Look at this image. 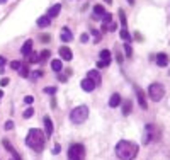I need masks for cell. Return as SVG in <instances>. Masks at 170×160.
Here are the masks:
<instances>
[{
    "instance_id": "obj_24",
    "label": "cell",
    "mask_w": 170,
    "mask_h": 160,
    "mask_svg": "<svg viewBox=\"0 0 170 160\" xmlns=\"http://www.w3.org/2000/svg\"><path fill=\"white\" fill-rule=\"evenodd\" d=\"M121 38L124 39L126 43H129V41H131V36H129V32L126 31V29H121Z\"/></svg>"
},
{
    "instance_id": "obj_26",
    "label": "cell",
    "mask_w": 170,
    "mask_h": 160,
    "mask_svg": "<svg viewBox=\"0 0 170 160\" xmlns=\"http://www.w3.org/2000/svg\"><path fill=\"white\" fill-rule=\"evenodd\" d=\"M111 19H113V16H111L109 12H106L102 16V21H104V26H107V24H111Z\"/></svg>"
},
{
    "instance_id": "obj_22",
    "label": "cell",
    "mask_w": 170,
    "mask_h": 160,
    "mask_svg": "<svg viewBox=\"0 0 170 160\" xmlns=\"http://www.w3.org/2000/svg\"><path fill=\"white\" fill-rule=\"evenodd\" d=\"M19 75H21V77H24V78L29 77V67H27V65H24V67L19 68Z\"/></svg>"
},
{
    "instance_id": "obj_6",
    "label": "cell",
    "mask_w": 170,
    "mask_h": 160,
    "mask_svg": "<svg viewBox=\"0 0 170 160\" xmlns=\"http://www.w3.org/2000/svg\"><path fill=\"white\" fill-rule=\"evenodd\" d=\"M136 97H138V102H140V107L141 109H148V104H146V97H145V92L140 87H136Z\"/></svg>"
},
{
    "instance_id": "obj_25",
    "label": "cell",
    "mask_w": 170,
    "mask_h": 160,
    "mask_svg": "<svg viewBox=\"0 0 170 160\" xmlns=\"http://www.w3.org/2000/svg\"><path fill=\"white\" fill-rule=\"evenodd\" d=\"M124 53H126V56H128V58L133 56V49H131V45H129V43H126V45H124Z\"/></svg>"
},
{
    "instance_id": "obj_18",
    "label": "cell",
    "mask_w": 170,
    "mask_h": 160,
    "mask_svg": "<svg viewBox=\"0 0 170 160\" xmlns=\"http://www.w3.org/2000/svg\"><path fill=\"white\" fill-rule=\"evenodd\" d=\"M49 24H51V19H49L48 16L39 17V19H38V26H39V27H48Z\"/></svg>"
},
{
    "instance_id": "obj_17",
    "label": "cell",
    "mask_w": 170,
    "mask_h": 160,
    "mask_svg": "<svg viewBox=\"0 0 170 160\" xmlns=\"http://www.w3.org/2000/svg\"><path fill=\"white\" fill-rule=\"evenodd\" d=\"M71 39H73V36H71L70 29H68V27H63V31H61V41L68 43V41H71Z\"/></svg>"
},
{
    "instance_id": "obj_20",
    "label": "cell",
    "mask_w": 170,
    "mask_h": 160,
    "mask_svg": "<svg viewBox=\"0 0 170 160\" xmlns=\"http://www.w3.org/2000/svg\"><path fill=\"white\" fill-rule=\"evenodd\" d=\"M51 68H53L55 72H58V73H60L61 68H63V63H61V60H53V61H51Z\"/></svg>"
},
{
    "instance_id": "obj_15",
    "label": "cell",
    "mask_w": 170,
    "mask_h": 160,
    "mask_svg": "<svg viewBox=\"0 0 170 160\" xmlns=\"http://www.w3.org/2000/svg\"><path fill=\"white\" fill-rule=\"evenodd\" d=\"M60 12H61V5H60V3H55V5H53L51 9H49L48 17H49V19H53V17H56Z\"/></svg>"
},
{
    "instance_id": "obj_11",
    "label": "cell",
    "mask_w": 170,
    "mask_h": 160,
    "mask_svg": "<svg viewBox=\"0 0 170 160\" xmlns=\"http://www.w3.org/2000/svg\"><path fill=\"white\" fill-rule=\"evenodd\" d=\"M87 77L92 80V82L95 83V85H99V83H100V80H102V77H100V73H99L97 70H90L89 73H87Z\"/></svg>"
},
{
    "instance_id": "obj_40",
    "label": "cell",
    "mask_w": 170,
    "mask_h": 160,
    "mask_svg": "<svg viewBox=\"0 0 170 160\" xmlns=\"http://www.w3.org/2000/svg\"><path fill=\"white\" fill-rule=\"evenodd\" d=\"M104 67H107V65L104 63V61H99V63H97V68H104Z\"/></svg>"
},
{
    "instance_id": "obj_33",
    "label": "cell",
    "mask_w": 170,
    "mask_h": 160,
    "mask_svg": "<svg viewBox=\"0 0 170 160\" xmlns=\"http://www.w3.org/2000/svg\"><path fill=\"white\" fill-rule=\"evenodd\" d=\"M32 101H34V97H32V96L24 97V102H26V104H32Z\"/></svg>"
},
{
    "instance_id": "obj_45",
    "label": "cell",
    "mask_w": 170,
    "mask_h": 160,
    "mask_svg": "<svg viewBox=\"0 0 170 160\" xmlns=\"http://www.w3.org/2000/svg\"><path fill=\"white\" fill-rule=\"evenodd\" d=\"M3 2H5V0H0V3H3Z\"/></svg>"
},
{
    "instance_id": "obj_42",
    "label": "cell",
    "mask_w": 170,
    "mask_h": 160,
    "mask_svg": "<svg viewBox=\"0 0 170 160\" xmlns=\"http://www.w3.org/2000/svg\"><path fill=\"white\" fill-rule=\"evenodd\" d=\"M106 3H109V5H111V3H113V0H106Z\"/></svg>"
},
{
    "instance_id": "obj_2",
    "label": "cell",
    "mask_w": 170,
    "mask_h": 160,
    "mask_svg": "<svg viewBox=\"0 0 170 160\" xmlns=\"http://www.w3.org/2000/svg\"><path fill=\"white\" fill-rule=\"evenodd\" d=\"M46 143V134L41 131L39 128H31L26 136V145L29 148H32L34 152H41L44 148Z\"/></svg>"
},
{
    "instance_id": "obj_14",
    "label": "cell",
    "mask_w": 170,
    "mask_h": 160,
    "mask_svg": "<svg viewBox=\"0 0 170 160\" xmlns=\"http://www.w3.org/2000/svg\"><path fill=\"white\" fill-rule=\"evenodd\" d=\"M99 56H100V61H104V63L109 67V63H111V51L109 49H102V51L99 53Z\"/></svg>"
},
{
    "instance_id": "obj_36",
    "label": "cell",
    "mask_w": 170,
    "mask_h": 160,
    "mask_svg": "<svg viewBox=\"0 0 170 160\" xmlns=\"http://www.w3.org/2000/svg\"><path fill=\"white\" fill-rule=\"evenodd\" d=\"M80 41L82 43H87V41H89V34H82L80 36Z\"/></svg>"
},
{
    "instance_id": "obj_29",
    "label": "cell",
    "mask_w": 170,
    "mask_h": 160,
    "mask_svg": "<svg viewBox=\"0 0 170 160\" xmlns=\"http://www.w3.org/2000/svg\"><path fill=\"white\" fill-rule=\"evenodd\" d=\"M32 114H34V109H32V107H27L26 109V111H24V118H26V119H29V118H32Z\"/></svg>"
},
{
    "instance_id": "obj_1",
    "label": "cell",
    "mask_w": 170,
    "mask_h": 160,
    "mask_svg": "<svg viewBox=\"0 0 170 160\" xmlns=\"http://www.w3.org/2000/svg\"><path fill=\"white\" fill-rule=\"evenodd\" d=\"M116 155L121 160H133L138 155V145L128 140H121L116 145Z\"/></svg>"
},
{
    "instance_id": "obj_32",
    "label": "cell",
    "mask_w": 170,
    "mask_h": 160,
    "mask_svg": "<svg viewBox=\"0 0 170 160\" xmlns=\"http://www.w3.org/2000/svg\"><path fill=\"white\" fill-rule=\"evenodd\" d=\"M12 128H14V121H7L5 123V129L9 131V129H12Z\"/></svg>"
},
{
    "instance_id": "obj_10",
    "label": "cell",
    "mask_w": 170,
    "mask_h": 160,
    "mask_svg": "<svg viewBox=\"0 0 170 160\" xmlns=\"http://www.w3.org/2000/svg\"><path fill=\"white\" fill-rule=\"evenodd\" d=\"M21 53H22L24 56H29V54L32 53V39H27V41L24 43L22 48H21Z\"/></svg>"
},
{
    "instance_id": "obj_5",
    "label": "cell",
    "mask_w": 170,
    "mask_h": 160,
    "mask_svg": "<svg viewBox=\"0 0 170 160\" xmlns=\"http://www.w3.org/2000/svg\"><path fill=\"white\" fill-rule=\"evenodd\" d=\"M68 158L70 160H84L85 158V147L82 143H75L68 148Z\"/></svg>"
},
{
    "instance_id": "obj_9",
    "label": "cell",
    "mask_w": 170,
    "mask_h": 160,
    "mask_svg": "<svg viewBox=\"0 0 170 160\" xmlns=\"http://www.w3.org/2000/svg\"><path fill=\"white\" fill-rule=\"evenodd\" d=\"M146 131L150 133L151 141H153V140H160V129H157V126H155V125H148L146 126Z\"/></svg>"
},
{
    "instance_id": "obj_38",
    "label": "cell",
    "mask_w": 170,
    "mask_h": 160,
    "mask_svg": "<svg viewBox=\"0 0 170 160\" xmlns=\"http://www.w3.org/2000/svg\"><path fill=\"white\" fill-rule=\"evenodd\" d=\"M60 150H61V148H60V145H55V148H53V153L58 155V153H60Z\"/></svg>"
},
{
    "instance_id": "obj_12",
    "label": "cell",
    "mask_w": 170,
    "mask_h": 160,
    "mask_svg": "<svg viewBox=\"0 0 170 160\" xmlns=\"http://www.w3.org/2000/svg\"><path fill=\"white\" fill-rule=\"evenodd\" d=\"M168 54L167 53H160V54H157V63H158V67H167L168 65Z\"/></svg>"
},
{
    "instance_id": "obj_23",
    "label": "cell",
    "mask_w": 170,
    "mask_h": 160,
    "mask_svg": "<svg viewBox=\"0 0 170 160\" xmlns=\"http://www.w3.org/2000/svg\"><path fill=\"white\" fill-rule=\"evenodd\" d=\"M27 58H29V63H38V61H41V56L36 54V53H31Z\"/></svg>"
},
{
    "instance_id": "obj_44",
    "label": "cell",
    "mask_w": 170,
    "mask_h": 160,
    "mask_svg": "<svg viewBox=\"0 0 170 160\" xmlns=\"http://www.w3.org/2000/svg\"><path fill=\"white\" fill-rule=\"evenodd\" d=\"M2 96H3V92H2V90H0V97H2Z\"/></svg>"
},
{
    "instance_id": "obj_41",
    "label": "cell",
    "mask_w": 170,
    "mask_h": 160,
    "mask_svg": "<svg viewBox=\"0 0 170 160\" xmlns=\"http://www.w3.org/2000/svg\"><path fill=\"white\" fill-rule=\"evenodd\" d=\"M3 65H5V58L0 56V67H3Z\"/></svg>"
},
{
    "instance_id": "obj_21",
    "label": "cell",
    "mask_w": 170,
    "mask_h": 160,
    "mask_svg": "<svg viewBox=\"0 0 170 160\" xmlns=\"http://www.w3.org/2000/svg\"><path fill=\"white\" fill-rule=\"evenodd\" d=\"M129 112H131V101H126V102L122 104V114L128 116Z\"/></svg>"
},
{
    "instance_id": "obj_27",
    "label": "cell",
    "mask_w": 170,
    "mask_h": 160,
    "mask_svg": "<svg viewBox=\"0 0 170 160\" xmlns=\"http://www.w3.org/2000/svg\"><path fill=\"white\" fill-rule=\"evenodd\" d=\"M119 19H121L122 29H126V16H124V10H119Z\"/></svg>"
},
{
    "instance_id": "obj_37",
    "label": "cell",
    "mask_w": 170,
    "mask_h": 160,
    "mask_svg": "<svg viewBox=\"0 0 170 160\" xmlns=\"http://www.w3.org/2000/svg\"><path fill=\"white\" fill-rule=\"evenodd\" d=\"M10 153L14 155V160H21V157H19V153H17V152L14 150V148H12V152H10Z\"/></svg>"
},
{
    "instance_id": "obj_8",
    "label": "cell",
    "mask_w": 170,
    "mask_h": 160,
    "mask_svg": "<svg viewBox=\"0 0 170 160\" xmlns=\"http://www.w3.org/2000/svg\"><path fill=\"white\" fill-rule=\"evenodd\" d=\"M58 53H60V56L63 58L65 61H70L71 58H73V54H71V49L68 48V46H61V48H60V51H58Z\"/></svg>"
},
{
    "instance_id": "obj_34",
    "label": "cell",
    "mask_w": 170,
    "mask_h": 160,
    "mask_svg": "<svg viewBox=\"0 0 170 160\" xmlns=\"http://www.w3.org/2000/svg\"><path fill=\"white\" fill-rule=\"evenodd\" d=\"M49 54H51V53H49V51H48V49H44V51H43V53H41V60H46V58H48V56H49Z\"/></svg>"
},
{
    "instance_id": "obj_43",
    "label": "cell",
    "mask_w": 170,
    "mask_h": 160,
    "mask_svg": "<svg viewBox=\"0 0 170 160\" xmlns=\"http://www.w3.org/2000/svg\"><path fill=\"white\" fill-rule=\"evenodd\" d=\"M128 2H129V3H131V5H133V3H135V0H128Z\"/></svg>"
},
{
    "instance_id": "obj_31",
    "label": "cell",
    "mask_w": 170,
    "mask_h": 160,
    "mask_svg": "<svg viewBox=\"0 0 170 160\" xmlns=\"http://www.w3.org/2000/svg\"><path fill=\"white\" fill-rule=\"evenodd\" d=\"M44 92H46V94H55V92H56V87H46Z\"/></svg>"
},
{
    "instance_id": "obj_4",
    "label": "cell",
    "mask_w": 170,
    "mask_h": 160,
    "mask_svg": "<svg viewBox=\"0 0 170 160\" xmlns=\"http://www.w3.org/2000/svg\"><path fill=\"white\" fill-rule=\"evenodd\" d=\"M148 96H150L151 101L158 102V101H162L165 96V87L160 85V83H151V85L148 87Z\"/></svg>"
},
{
    "instance_id": "obj_35",
    "label": "cell",
    "mask_w": 170,
    "mask_h": 160,
    "mask_svg": "<svg viewBox=\"0 0 170 160\" xmlns=\"http://www.w3.org/2000/svg\"><path fill=\"white\" fill-rule=\"evenodd\" d=\"M9 82H10L9 78H2V80H0V85H2V87H5V85H9Z\"/></svg>"
},
{
    "instance_id": "obj_30",
    "label": "cell",
    "mask_w": 170,
    "mask_h": 160,
    "mask_svg": "<svg viewBox=\"0 0 170 160\" xmlns=\"http://www.w3.org/2000/svg\"><path fill=\"white\" fill-rule=\"evenodd\" d=\"M92 36H94V39H95L94 43H100V32L97 31V29H92Z\"/></svg>"
},
{
    "instance_id": "obj_16",
    "label": "cell",
    "mask_w": 170,
    "mask_h": 160,
    "mask_svg": "<svg viewBox=\"0 0 170 160\" xmlns=\"http://www.w3.org/2000/svg\"><path fill=\"white\" fill-rule=\"evenodd\" d=\"M119 104H121V96H119V94H113L111 99H109V106L111 107H117Z\"/></svg>"
},
{
    "instance_id": "obj_13",
    "label": "cell",
    "mask_w": 170,
    "mask_h": 160,
    "mask_svg": "<svg viewBox=\"0 0 170 160\" xmlns=\"http://www.w3.org/2000/svg\"><path fill=\"white\" fill-rule=\"evenodd\" d=\"M44 129H46V136H51L53 134V123H51V118L49 116H46L44 118Z\"/></svg>"
},
{
    "instance_id": "obj_7",
    "label": "cell",
    "mask_w": 170,
    "mask_h": 160,
    "mask_svg": "<svg viewBox=\"0 0 170 160\" xmlns=\"http://www.w3.org/2000/svg\"><path fill=\"white\" fill-rule=\"evenodd\" d=\"M80 85H82V89H84L85 90V92H92V90L94 89H95V83H94L92 82V80H90L89 77H87V78H84V80H82V82H80Z\"/></svg>"
},
{
    "instance_id": "obj_39",
    "label": "cell",
    "mask_w": 170,
    "mask_h": 160,
    "mask_svg": "<svg viewBox=\"0 0 170 160\" xmlns=\"http://www.w3.org/2000/svg\"><path fill=\"white\" fill-rule=\"evenodd\" d=\"M41 72H34V73H32V78H38V77H41Z\"/></svg>"
},
{
    "instance_id": "obj_19",
    "label": "cell",
    "mask_w": 170,
    "mask_h": 160,
    "mask_svg": "<svg viewBox=\"0 0 170 160\" xmlns=\"http://www.w3.org/2000/svg\"><path fill=\"white\" fill-rule=\"evenodd\" d=\"M106 14V9L102 5H95L94 7V17H102Z\"/></svg>"
},
{
    "instance_id": "obj_28",
    "label": "cell",
    "mask_w": 170,
    "mask_h": 160,
    "mask_svg": "<svg viewBox=\"0 0 170 160\" xmlns=\"http://www.w3.org/2000/svg\"><path fill=\"white\" fill-rule=\"evenodd\" d=\"M21 67H22V63H21L19 60H14V61H10V68H14V70H19Z\"/></svg>"
},
{
    "instance_id": "obj_3",
    "label": "cell",
    "mask_w": 170,
    "mask_h": 160,
    "mask_svg": "<svg viewBox=\"0 0 170 160\" xmlns=\"http://www.w3.org/2000/svg\"><path fill=\"white\" fill-rule=\"evenodd\" d=\"M87 118H89V107L87 106H77L70 112V119H71V123H75V125L85 123Z\"/></svg>"
}]
</instances>
